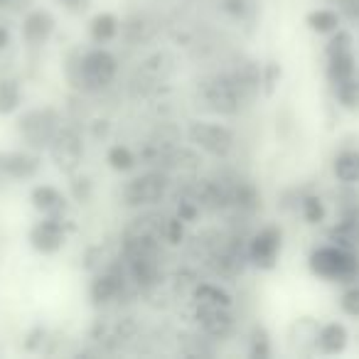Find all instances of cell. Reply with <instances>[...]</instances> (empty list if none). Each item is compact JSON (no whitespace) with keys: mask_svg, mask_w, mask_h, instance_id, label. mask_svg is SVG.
Instances as JSON below:
<instances>
[{"mask_svg":"<svg viewBox=\"0 0 359 359\" xmlns=\"http://www.w3.org/2000/svg\"><path fill=\"white\" fill-rule=\"evenodd\" d=\"M310 271L320 278L349 283L359 273V256L357 251H347L334 244L323 246V249H315L310 254Z\"/></svg>","mask_w":359,"mask_h":359,"instance_id":"6da1fadb","label":"cell"},{"mask_svg":"<svg viewBox=\"0 0 359 359\" xmlns=\"http://www.w3.org/2000/svg\"><path fill=\"white\" fill-rule=\"evenodd\" d=\"M18 130H20L22 140H25L30 148H35V150L50 148L52 138H55V133L60 130V114H57L55 109H50V106L32 109L20 116Z\"/></svg>","mask_w":359,"mask_h":359,"instance_id":"7a4b0ae2","label":"cell"},{"mask_svg":"<svg viewBox=\"0 0 359 359\" xmlns=\"http://www.w3.org/2000/svg\"><path fill=\"white\" fill-rule=\"evenodd\" d=\"M202 96H205L207 106H210L212 111L224 114V116L239 114V109L246 104L244 94H241V89L236 86V81L231 79L229 74H219V76H215V79L205 81Z\"/></svg>","mask_w":359,"mask_h":359,"instance_id":"3957f363","label":"cell"},{"mask_svg":"<svg viewBox=\"0 0 359 359\" xmlns=\"http://www.w3.org/2000/svg\"><path fill=\"white\" fill-rule=\"evenodd\" d=\"M118 72V62L111 52L91 50L81 57V89L84 91H101L114 81Z\"/></svg>","mask_w":359,"mask_h":359,"instance_id":"277c9868","label":"cell"},{"mask_svg":"<svg viewBox=\"0 0 359 359\" xmlns=\"http://www.w3.org/2000/svg\"><path fill=\"white\" fill-rule=\"evenodd\" d=\"M168 192V175L165 172H145L138 175L123 187V202L128 207H145L163 200Z\"/></svg>","mask_w":359,"mask_h":359,"instance_id":"5b68a950","label":"cell"},{"mask_svg":"<svg viewBox=\"0 0 359 359\" xmlns=\"http://www.w3.org/2000/svg\"><path fill=\"white\" fill-rule=\"evenodd\" d=\"M190 140L205 153L215 155V158H226L234 148V135L229 128L219 123H192L190 126Z\"/></svg>","mask_w":359,"mask_h":359,"instance_id":"8992f818","label":"cell"},{"mask_svg":"<svg viewBox=\"0 0 359 359\" xmlns=\"http://www.w3.org/2000/svg\"><path fill=\"white\" fill-rule=\"evenodd\" d=\"M50 155H52V163L57 165V170L74 172L81 163V155H84L81 135L74 128H60L50 143Z\"/></svg>","mask_w":359,"mask_h":359,"instance_id":"52a82bcc","label":"cell"},{"mask_svg":"<svg viewBox=\"0 0 359 359\" xmlns=\"http://www.w3.org/2000/svg\"><path fill=\"white\" fill-rule=\"evenodd\" d=\"M172 74V57L168 52H158V55L148 57L143 65L135 69L133 76V89L135 94H148V91L158 89L163 81H168V76Z\"/></svg>","mask_w":359,"mask_h":359,"instance_id":"ba28073f","label":"cell"},{"mask_svg":"<svg viewBox=\"0 0 359 359\" xmlns=\"http://www.w3.org/2000/svg\"><path fill=\"white\" fill-rule=\"evenodd\" d=\"M280 239H283V234H280L278 226H266V229H261L249 244L251 264L266 271L273 269L276 259H278V251H280Z\"/></svg>","mask_w":359,"mask_h":359,"instance_id":"9c48e42d","label":"cell"},{"mask_svg":"<svg viewBox=\"0 0 359 359\" xmlns=\"http://www.w3.org/2000/svg\"><path fill=\"white\" fill-rule=\"evenodd\" d=\"M30 244L40 254H55L65 244V229H62V219L57 217H47V219L37 222L30 229Z\"/></svg>","mask_w":359,"mask_h":359,"instance_id":"30bf717a","label":"cell"},{"mask_svg":"<svg viewBox=\"0 0 359 359\" xmlns=\"http://www.w3.org/2000/svg\"><path fill=\"white\" fill-rule=\"evenodd\" d=\"M180 128L172 123H163L158 130H155L153 135L148 138V143H145L143 153H140V160H145V163H160V160L165 158V155L170 153L172 148H177L180 143Z\"/></svg>","mask_w":359,"mask_h":359,"instance_id":"8fae6325","label":"cell"},{"mask_svg":"<svg viewBox=\"0 0 359 359\" xmlns=\"http://www.w3.org/2000/svg\"><path fill=\"white\" fill-rule=\"evenodd\" d=\"M197 323L215 339H224L234 327L229 308H210V305H197Z\"/></svg>","mask_w":359,"mask_h":359,"instance_id":"7c38bea8","label":"cell"},{"mask_svg":"<svg viewBox=\"0 0 359 359\" xmlns=\"http://www.w3.org/2000/svg\"><path fill=\"white\" fill-rule=\"evenodd\" d=\"M40 170V158L30 153H3L0 155V172L11 180H27Z\"/></svg>","mask_w":359,"mask_h":359,"instance_id":"4fadbf2b","label":"cell"},{"mask_svg":"<svg viewBox=\"0 0 359 359\" xmlns=\"http://www.w3.org/2000/svg\"><path fill=\"white\" fill-rule=\"evenodd\" d=\"M55 32V18L47 11H35L22 20V40L27 45H45Z\"/></svg>","mask_w":359,"mask_h":359,"instance_id":"5bb4252c","label":"cell"},{"mask_svg":"<svg viewBox=\"0 0 359 359\" xmlns=\"http://www.w3.org/2000/svg\"><path fill=\"white\" fill-rule=\"evenodd\" d=\"M30 200H32V205H35V210H40L42 215H47V217H57V219H62V215L67 212L65 195L50 185L35 187L32 195H30Z\"/></svg>","mask_w":359,"mask_h":359,"instance_id":"9a60e30c","label":"cell"},{"mask_svg":"<svg viewBox=\"0 0 359 359\" xmlns=\"http://www.w3.org/2000/svg\"><path fill=\"white\" fill-rule=\"evenodd\" d=\"M330 241L347 251H359V215H344L330 229Z\"/></svg>","mask_w":359,"mask_h":359,"instance_id":"2e32d148","label":"cell"},{"mask_svg":"<svg viewBox=\"0 0 359 359\" xmlns=\"http://www.w3.org/2000/svg\"><path fill=\"white\" fill-rule=\"evenodd\" d=\"M347 327L339 323H330L325 327H320L318 334V349L323 354H339L344 347H347Z\"/></svg>","mask_w":359,"mask_h":359,"instance_id":"e0dca14e","label":"cell"},{"mask_svg":"<svg viewBox=\"0 0 359 359\" xmlns=\"http://www.w3.org/2000/svg\"><path fill=\"white\" fill-rule=\"evenodd\" d=\"M318 334H320V325L313 318L295 320L293 327H290V339H293V347H298V352L318 347Z\"/></svg>","mask_w":359,"mask_h":359,"instance_id":"ac0fdd59","label":"cell"},{"mask_svg":"<svg viewBox=\"0 0 359 359\" xmlns=\"http://www.w3.org/2000/svg\"><path fill=\"white\" fill-rule=\"evenodd\" d=\"M357 74V60H354V52H337V55L327 57V79L334 84L349 79V76Z\"/></svg>","mask_w":359,"mask_h":359,"instance_id":"d6986e66","label":"cell"},{"mask_svg":"<svg viewBox=\"0 0 359 359\" xmlns=\"http://www.w3.org/2000/svg\"><path fill=\"white\" fill-rule=\"evenodd\" d=\"M334 177L344 185L359 182V150H342L334 158Z\"/></svg>","mask_w":359,"mask_h":359,"instance_id":"ffe728a7","label":"cell"},{"mask_svg":"<svg viewBox=\"0 0 359 359\" xmlns=\"http://www.w3.org/2000/svg\"><path fill=\"white\" fill-rule=\"evenodd\" d=\"M89 32H91V37H94V42H99V45L111 42L118 35V18H116L114 13H101V15H96L94 20H91Z\"/></svg>","mask_w":359,"mask_h":359,"instance_id":"44dd1931","label":"cell"},{"mask_svg":"<svg viewBox=\"0 0 359 359\" xmlns=\"http://www.w3.org/2000/svg\"><path fill=\"white\" fill-rule=\"evenodd\" d=\"M195 303L197 305H210V308H229L231 298L226 290H222L215 283H202L195 290Z\"/></svg>","mask_w":359,"mask_h":359,"instance_id":"7402d4cb","label":"cell"},{"mask_svg":"<svg viewBox=\"0 0 359 359\" xmlns=\"http://www.w3.org/2000/svg\"><path fill=\"white\" fill-rule=\"evenodd\" d=\"M231 205H236L244 212H254V210H259L261 197H259V192H256L254 185H249V182H239V185L231 190Z\"/></svg>","mask_w":359,"mask_h":359,"instance_id":"603a6c76","label":"cell"},{"mask_svg":"<svg viewBox=\"0 0 359 359\" xmlns=\"http://www.w3.org/2000/svg\"><path fill=\"white\" fill-rule=\"evenodd\" d=\"M334 96H337V101L344 106V109H357L359 106V76H349V79L339 81V84H334Z\"/></svg>","mask_w":359,"mask_h":359,"instance_id":"cb8c5ba5","label":"cell"},{"mask_svg":"<svg viewBox=\"0 0 359 359\" xmlns=\"http://www.w3.org/2000/svg\"><path fill=\"white\" fill-rule=\"evenodd\" d=\"M20 106V86L15 79H0V114H13Z\"/></svg>","mask_w":359,"mask_h":359,"instance_id":"d4e9b609","label":"cell"},{"mask_svg":"<svg viewBox=\"0 0 359 359\" xmlns=\"http://www.w3.org/2000/svg\"><path fill=\"white\" fill-rule=\"evenodd\" d=\"M308 25L315 32H334L339 25V13L330 11V8H320L308 15Z\"/></svg>","mask_w":359,"mask_h":359,"instance_id":"484cf974","label":"cell"},{"mask_svg":"<svg viewBox=\"0 0 359 359\" xmlns=\"http://www.w3.org/2000/svg\"><path fill=\"white\" fill-rule=\"evenodd\" d=\"M106 160H109V165L114 170H130L135 165V155L130 153L126 145H114V148L109 150V155H106Z\"/></svg>","mask_w":359,"mask_h":359,"instance_id":"4316f807","label":"cell"},{"mask_svg":"<svg viewBox=\"0 0 359 359\" xmlns=\"http://www.w3.org/2000/svg\"><path fill=\"white\" fill-rule=\"evenodd\" d=\"M251 357H254V359H269L271 357L269 332H266L264 327L254 330V337H251Z\"/></svg>","mask_w":359,"mask_h":359,"instance_id":"83f0119b","label":"cell"},{"mask_svg":"<svg viewBox=\"0 0 359 359\" xmlns=\"http://www.w3.org/2000/svg\"><path fill=\"white\" fill-rule=\"evenodd\" d=\"M303 217L308 224H320L325 219V205L320 197H305L303 200Z\"/></svg>","mask_w":359,"mask_h":359,"instance_id":"f1b7e54d","label":"cell"},{"mask_svg":"<svg viewBox=\"0 0 359 359\" xmlns=\"http://www.w3.org/2000/svg\"><path fill=\"white\" fill-rule=\"evenodd\" d=\"M352 35L347 30H337L332 35V40L327 42V57L330 55H337V52H349L352 50Z\"/></svg>","mask_w":359,"mask_h":359,"instance_id":"f546056e","label":"cell"},{"mask_svg":"<svg viewBox=\"0 0 359 359\" xmlns=\"http://www.w3.org/2000/svg\"><path fill=\"white\" fill-rule=\"evenodd\" d=\"M72 195H74L76 202H89L91 200V180L74 177V182H72Z\"/></svg>","mask_w":359,"mask_h":359,"instance_id":"4dcf8cb0","label":"cell"},{"mask_svg":"<svg viewBox=\"0 0 359 359\" xmlns=\"http://www.w3.org/2000/svg\"><path fill=\"white\" fill-rule=\"evenodd\" d=\"M197 215H200V205H197L195 200H190V197H182V200L177 202V217L182 222H192Z\"/></svg>","mask_w":359,"mask_h":359,"instance_id":"1f68e13d","label":"cell"},{"mask_svg":"<svg viewBox=\"0 0 359 359\" xmlns=\"http://www.w3.org/2000/svg\"><path fill=\"white\" fill-rule=\"evenodd\" d=\"M339 305H342V310L347 315H352V318H359V288H349L347 293L342 295Z\"/></svg>","mask_w":359,"mask_h":359,"instance_id":"d6a6232c","label":"cell"},{"mask_svg":"<svg viewBox=\"0 0 359 359\" xmlns=\"http://www.w3.org/2000/svg\"><path fill=\"white\" fill-rule=\"evenodd\" d=\"M163 236L170 244H180V239H182V219H180V217L177 219H165Z\"/></svg>","mask_w":359,"mask_h":359,"instance_id":"836d02e7","label":"cell"},{"mask_svg":"<svg viewBox=\"0 0 359 359\" xmlns=\"http://www.w3.org/2000/svg\"><path fill=\"white\" fill-rule=\"evenodd\" d=\"M278 76H280V67L276 65V62H269L266 69H264V74H261V84H266V94H273Z\"/></svg>","mask_w":359,"mask_h":359,"instance_id":"e575fe53","label":"cell"},{"mask_svg":"<svg viewBox=\"0 0 359 359\" xmlns=\"http://www.w3.org/2000/svg\"><path fill=\"white\" fill-rule=\"evenodd\" d=\"M332 6H337V11L349 20H359V0H330Z\"/></svg>","mask_w":359,"mask_h":359,"instance_id":"d590c367","label":"cell"},{"mask_svg":"<svg viewBox=\"0 0 359 359\" xmlns=\"http://www.w3.org/2000/svg\"><path fill=\"white\" fill-rule=\"evenodd\" d=\"M224 11L234 18H244L249 11V3L246 0H224Z\"/></svg>","mask_w":359,"mask_h":359,"instance_id":"8d00e7d4","label":"cell"},{"mask_svg":"<svg viewBox=\"0 0 359 359\" xmlns=\"http://www.w3.org/2000/svg\"><path fill=\"white\" fill-rule=\"evenodd\" d=\"M60 3H65L69 11H74V13H81V11H86L89 8V0H60Z\"/></svg>","mask_w":359,"mask_h":359,"instance_id":"74e56055","label":"cell"},{"mask_svg":"<svg viewBox=\"0 0 359 359\" xmlns=\"http://www.w3.org/2000/svg\"><path fill=\"white\" fill-rule=\"evenodd\" d=\"M8 45H11V32H8L6 27L0 25V52H6Z\"/></svg>","mask_w":359,"mask_h":359,"instance_id":"f35d334b","label":"cell"},{"mask_svg":"<svg viewBox=\"0 0 359 359\" xmlns=\"http://www.w3.org/2000/svg\"><path fill=\"white\" fill-rule=\"evenodd\" d=\"M0 3H8V0H0Z\"/></svg>","mask_w":359,"mask_h":359,"instance_id":"ab89813d","label":"cell"}]
</instances>
